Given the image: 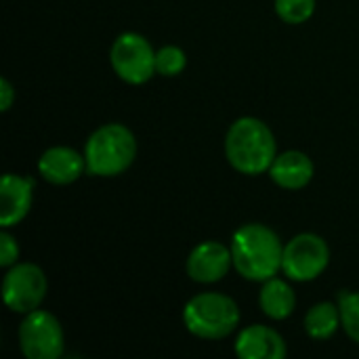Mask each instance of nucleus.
Masks as SVG:
<instances>
[{"mask_svg":"<svg viewBox=\"0 0 359 359\" xmlns=\"http://www.w3.org/2000/svg\"><path fill=\"white\" fill-rule=\"evenodd\" d=\"M137 158L135 133L120 122H109L93 130L84 143L86 172L90 177L114 179L124 175Z\"/></svg>","mask_w":359,"mask_h":359,"instance_id":"3","label":"nucleus"},{"mask_svg":"<svg viewBox=\"0 0 359 359\" xmlns=\"http://www.w3.org/2000/svg\"><path fill=\"white\" fill-rule=\"evenodd\" d=\"M259 305L261 311L273 320V322H282L286 318H290L297 309V294L292 290V286L282 280V278H271L267 282H263L261 292H259Z\"/></svg>","mask_w":359,"mask_h":359,"instance_id":"14","label":"nucleus"},{"mask_svg":"<svg viewBox=\"0 0 359 359\" xmlns=\"http://www.w3.org/2000/svg\"><path fill=\"white\" fill-rule=\"evenodd\" d=\"M337 303L345 334L359 345V290H341Z\"/></svg>","mask_w":359,"mask_h":359,"instance_id":"16","label":"nucleus"},{"mask_svg":"<svg viewBox=\"0 0 359 359\" xmlns=\"http://www.w3.org/2000/svg\"><path fill=\"white\" fill-rule=\"evenodd\" d=\"M187 67V55L181 46L166 44L156 50V72L166 78L179 76Z\"/></svg>","mask_w":359,"mask_h":359,"instance_id":"17","label":"nucleus"},{"mask_svg":"<svg viewBox=\"0 0 359 359\" xmlns=\"http://www.w3.org/2000/svg\"><path fill=\"white\" fill-rule=\"evenodd\" d=\"M109 63L114 74L133 86L147 84L158 72H156V48L151 42L137 34V32H124L120 34L109 48Z\"/></svg>","mask_w":359,"mask_h":359,"instance_id":"5","label":"nucleus"},{"mask_svg":"<svg viewBox=\"0 0 359 359\" xmlns=\"http://www.w3.org/2000/svg\"><path fill=\"white\" fill-rule=\"evenodd\" d=\"M17 337L19 349L27 359H59L65 351L63 326L44 309L25 313Z\"/></svg>","mask_w":359,"mask_h":359,"instance_id":"7","label":"nucleus"},{"mask_svg":"<svg viewBox=\"0 0 359 359\" xmlns=\"http://www.w3.org/2000/svg\"><path fill=\"white\" fill-rule=\"evenodd\" d=\"M19 244L13 238V233H8V229H2L0 233V267L8 269L15 263H19Z\"/></svg>","mask_w":359,"mask_h":359,"instance_id":"19","label":"nucleus"},{"mask_svg":"<svg viewBox=\"0 0 359 359\" xmlns=\"http://www.w3.org/2000/svg\"><path fill=\"white\" fill-rule=\"evenodd\" d=\"M48 292V280L44 271L34 263H15L2 278V299L8 311L25 316L44 303Z\"/></svg>","mask_w":359,"mask_h":359,"instance_id":"8","label":"nucleus"},{"mask_svg":"<svg viewBox=\"0 0 359 359\" xmlns=\"http://www.w3.org/2000/svg\"><path fill=\"white\" fill-rule=\"evenodd\" d=\"M330 265V248L318 233L305 231L284 244L282 273L290 282H313Z\"/></svg>","mask_w":359,"mask_h":359,"instance_id":"6","label":"nucleus"},{"mask_svg":"<svg viewBox=\"0 0 359 359\" xmlns=\"http://www.w3.org/2000/svg\"><path fill=\"white\" fill-rule=\"evenodd\" d=\"M305 332L313 339V341H328L332 339L341 326V311H339V303H330V301H322L316 303L307 313H305Z\"/></svg>","mask_w":359,"mask_h":359,"instance_id":"15","label":"nucleus"},{"mask_svg":"<svg viewBox=\"0 0 359 359\" xmlns=\"http://www.w3.org/2000/svg\"><path fill=\"white\" fill-rule=\"evenodd\" d=\"M40 177L50 185H72L86 172L84 154L67 145H55L42 151L38 160Z\"/></svg>","mask_w":359,"mask_h":359,"instance_id":"11","label":"nucleus"},{"mask_svg":"<svg viewBox=\"0 0 359 359\" xmlns=\"http://www.w3.org/2000/svg\"><path fill=\"white\" fill-rule=\"evenodd\" d=\"M34 179L27 175L6 172L0 183V225L11 229L19 225L32 210L34 202Z\"/></svg>","mask_w":359,"mask_h":359,"instance_id":"10","label":"nucleus"},{"mask_svg":"<svg viewBox=\"0 0 359 359\" xmlns=\"http://www.w3.org/2000/svg\"><path fill=\"white\" fill-rule=\"evenodd\" d=\"M238 303L223 292H200L183 307V326L202 341H223L240 326Z\"/></svg>","mask_w":359,"mask_h":359,"instance_id":"4","label":"nucleus"},{"mask_svg":"<svg viewBox=\"0 0 359 359\" xmlns=\"http://www.w3.org/2000/svg\"><path fill=\"white\" fill-rule=\"evenodd\" d=\"M17 99V93H15V86L11 84L8 78H0V109L2 111H8L13 101Z\"/></svg>","mask_w":359,"mask_h":359,"instance_id":"20","label":"nucleus"},{"mask_svg":"<svg viewBox=\"0 0 359 359\" xmlns=\"http://www.w3.org/2000/svg\"><path fill=\"white\" fill-rule=\"evenodd\" d=\"M278 156V143L271 128L255 118L242 116L231 122L225 135V158L233 170L246 177L269 172Z\"/></svg>","mask_w":359,"mask_h":359,"instance_id":"2","label":"nucleus"},{"mask_svg":"<svg viewBox=\"0 0 359 359\" xmlns=\"http://www.w3.org/2000/svg\"><path fill=\"white\" fill-rule=\"evenodd\" d=\"M231 269H233L231 248L215 240H206L198 244L185 261V271L189 280H194L196 284H217Z\"/></svg>","mask_w":359,"mask_h":359,"instance_id":"9","label":"nucleus"},{"mask_svg":"<svg viewBox=\"0 0 359 359\" xmlns=\"http://www.w3.org/2000/svg\"><path fill=\"white\" fill-rule=\"evenodd\" d=\"M276 13L288 25H301L313 17L316 0H276Z\"/></svg>","mask_w":359,"mask_h":359,"instance_id":"18","label":"nucleus"},{"mask_svg":"<svg viewBox=\"0 0 359 359\" xmlns=\"http://www.w3.org/2000/svg\"><path fill=\"white\" fill-rule=\"evenodd\" d=\"M233 269L248 282H267L282 273L284 242L263 223H246L231 236Z\"/></svg>","mask_w":359,"mask_h":359,"instance_id":"1","label":"nucleus"},{"mask_svg":"<svg viewBox=\"0 0 359 359\" xmlns=\"http://www.w3.org/2000/svg\"><path fill=\"white\" fill-rule=\"evenodd\" d=\"M316 175V166L313 160L299 149H288L276 156L271 168H269V177L271 181L288 191H299L303 187H307L311 183Z\"/></svg>","mask_w":359,"mask_h":359,"instance_id":"13","label":"nucleus"},{"mask_svg":"<svg viewBox=\"0 0 359 359\" xmlns=\"http://www.w3.org/2000/svg\"><path fill=\"white\" fill-rule=\"evenodd\" d=\"M233 349L240 359H284L288 353L282 334L265 324L242 328L236 337Z\"/></svg>","mask_w":359,"mask_h":359,"instance_id":"12","label":"nucleus"}]
</instances>
